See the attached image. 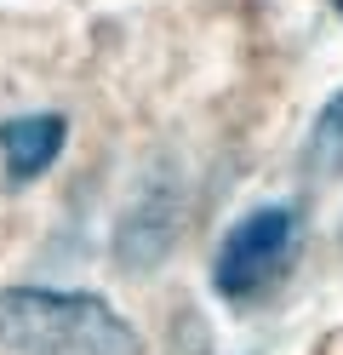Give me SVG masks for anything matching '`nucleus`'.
I'll return each mask as SVG.
<instances>
[{
    "mask_svg": "<svg viewBox=\"0 0 343 355\" xmlns=\"http://www.w3.org/2000/svg\"><path fill=\"white\" fill-rule=\"evenodd\" d=\"M332 6H337V17H343V0H332Z\"/></svg>",
    "mask_w": 343,
    "mask_h": 355,
    "instance_id": "39448f33",
    "label": "nucleus"
},
{
    "mask_svg": "<svg viewBox=\"0 0 343 355\" xmlns=\"http://www.w3.org/2000/svg\"><path fill=\"white\" fill-rule=\"evenodd\" d=\"M0 349L6 355H143V338L98 293L0 286Z\"/></svg>",
    "mask_w": 343,
    "mask_h": 355,
    "instance_id": "f257e3e1",
    "label": "nucleus"
},
{
    "mask_svg": "<svg viewBox=\"0 0 343 355\" xmlns=\"http://www.w3.org/2000/svg\"><path fill=\"white\" fill-rule=\"evenodd\" d=\"M69 144V121L63 115H12L0 126V166H6V184L23 189L46 178L58 166V155Z\"/></svg>",
    "mask_w": 343,
    "mask_h": 355,
    "instance_id": "7ed1b4c3",
    "label": "nucleus"
},
{
    "mask_svg": "<svg viewBox=\"0 0 343 355\" xmlns=\"http://www.w3.org/2000/svg\"><path fill=\"white\" fill-rule=\"evenodd\" d=\"M297 212L292 207H258L246 212L235 230L223 235V247L212 258V286L223 304H252L263 298L274 281L292 270L297 258Z\"/></svg>",
    "mask_w": 343,
    "mask_h": 355,
    "instance_id": "f03ea898",
    "label": "nucleus"
},
{
    "mask_svg": "<svg viewBox=\"0 0 343 355\" xmlns=\"http://www.w3.org/2000/svg\"><path fill=\"white\" fill-rule=\"evenodd\" d=\"M304 166L320 178H343V92L326 98V109L315 115L309 126V149H304Z\"/></svg>",
    "mask_w": 343,
    "mask_h": 355,
    "instance_id": "20e7f679",
    "label": "nucleus"
}]
</instances>
